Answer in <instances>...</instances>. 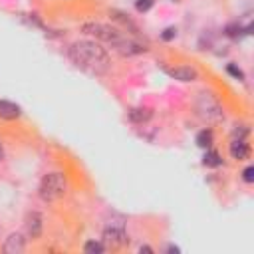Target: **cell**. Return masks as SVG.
<instances>
[{"label": "cell", "instance_id": "1", "mask_svg": "<svg viewBox=\"0 0 254 254\" xmlns=\"http://www.w3.org/2000/svg\"><path fill=\"white\" fill-rule=\"evenodd\" d=\"M82 32L105 42L113 52H117L121 56H137V54L145 52V46L141 42L133 40L129 34H125L113 26L101 24V22H85V24H82Z\"/></svg>", "mask_w": 254, "mask_h": 254}, {"label": "cell", "instance_id": "2", "mask_svg": "<svg viewBox=\"0 0 254 254\" xmlns=\"http://www.w3.org/2000/svg\"><path fill=\"white\" fill-rule=\"evenodd\" d=\"M70 60L91 74H105L109 70V56L107 52L101 48V44L91 42V40H78L70 46L68 50Z\"/></svg>", "mask_w": 254, "mask_h": 254}, {"label": "cell", "instance_id": "3", "mask_svg": "<svg viewBox=\"0 0 254 254\" xmlns=\"http://www.w3.org/2000/svg\"><path fill=\"white\" fill-rule=\"evenodd\" d=\"M66 189H68V181L62 173H50L42 179L40 187H38V193L44 201L52 203V201H58L60 197L66 195Z\"/></svg>", "mask_w": 254, "mask_h": 254}, {"label": "cell", "instance_id": "4", "mask_svg": "<svg viewBox=\"0 0 254 254\" xmlns=\"http://www.w3.org/2000/svg\"><path fill=\"white\" fill-rule=\"evenodd\" d=\"M197 113L203 119L212 121V123L224 119V111H222L220 103L211 93H199V97H197Z\"/></svg>", "mask_w": 254, "mask_h": 254}, {"label": "cell", "instance_id": "5", "mask_svg": "<svg viewBox=\"0 0 254 254\" xmlns=\"http://www.w3.org/2000/svg\"><path fill=\"white\" fill-rule=\"evenodd\" d=\"M103 242L113 246V248H119L123 244L129 242V236H127L125 228H123V222H111L105 226L103 230Z\"/></svg>", "mask_w": 254, "mask_h": 254}, {"label": "cell", "instance_id": "6", "mask_svg": "<svg viewBox=\"0 0 254 254\" xmlns=\"http://www.w3.org/2000/svg\"><path fill=\"white\" fill-rule=\"evenodd\" d=\"M42 228H44V218H42V214L36 212V211L28 212V216H26V232H28L32 238H38V236L42 234Z\"/></svg>", "mask_w": 254, "mask_h": 254}, {"label": "cell", "instance_id": "7", "mask_svg": "<svg viewBox=\"0 0 254 254\" xmlns=\"http://www.w3.org/2000/svg\"><path fill=\"white\" fill-rule=\"evenodd\" d=\"M4 252L6 254H20V252H24V248H26V240H24V236L20 234V232H12L6 240H4Z\"/></svg>", "mask_w": 254, "mask_h": 254}, {"label": "cell", "instance_id": "8", "mask_svg": "<svg viewBox=\"0 0 254 254\" xmlns=\"http://www.w3.org/2000/svg\"><path fill=\"white\" fill-rule=\"evenodd\" d=\"M167 74L171 76V78H175V80H179V82H193V80H197V70H193V68H189V66H179V68H173V70H167Z\"/></svg>", "mask_w": 254, "mask_h": 254}, {"label": "cell", "instance_id": "9", "mask_svg": "<svg viewBox=\"0 0 254 254\" xmlns=\"http://www.w3.org/2000/svg\"><path fill=\"white\" fill-rule=\"evenodd\" d=\"M0 117L4 119H16L20 117V105L6 101V99H0Z\"/></svg>", "mask_w": 254, "mask_h": 254}, {"label": "cell", "instance_id": "10", "mask_svg": "<svg viewBox=\"0 0 254 254\" xmlns=\"http://www.w3.org/2000/svg\"><path fill=\"white\" fill-rule=\"evenodd\" d=\"M248 153H250V149H248V145L244 143V139H234V141L230 143V155H232V159L242 161V159L248 157Z\"/></svg>", "mask_w": 254, "mask_h": 254}, {"label": "cell", "instance_id": "11", "mask_svg": "<svg viewBox=\"0 0 254 254\" xmlns=\"http://www.w3.org/2000/svg\"><path fill=\"white\" fill-rule=\"evenodd\" d=\"M149 117H151V109H147V107H135V109L129 111V119L133 123H143Z\"/></svg>", "mask_w": 254, "mask_h": 254}, {"label": "cell", "instance_id": "12", "mask_svg": "<svg viewBox=\"0 0 254 254\" xmlns=\"http://www.w3.org/2000/svg\"><path fill=\"white\" fill-rule=\"evenodd\" d=\"M203 165L205 167H220L222 165V159H220V155L216 151H207V155L203 159Z\"/></svg>", "mask_w": 254, "mask_h": 254}, {"label": "cell", "instance_id": "13", "mask_svg": "<svg viewBox=\"0 0 254 254\" xmlns=\"http://www.w3.org/2000/svg\"><path fill=\"white\" fill-rule=\"evenodd\" d=\"M197 145L199 147H211L212 145V131L211 129H203L199 135H197Z\"/></svg>", "mask_w": 254, "mask_h": 254}, {"label": "cell", "instance_id": "14", "mask_svg": "<svg viewBox=\"0 0 254 254\" xmlns=\"http://www.w3.org/2000/svg\"><path fill=\"white\" fill-rule=\"evenodd\" d=\"M84 252H87V254H101V252H105V246H103L101 242L89 240V242H85V246H84Z\"/></svg>", "mask_w": 254, "mask_h": 254}, {"label": "cell", "instance_id": "15", "mask_svg": "<svg viewBox=\"0 0 254 254\" xmlns=\"http://www.w3.org/2000/svg\"><path fill=\"white\" fill-rule=\"evenodd\" d=\"M226 72H228V74H230L232 78H236V80H240V82L244 80V74H242V70H240V68H236L234 64H228V66H226Z\"/></svg>", "mask_w": 254, "mask_h": 254}, {"label": "cell", "instance_id": "16", "mask_svg": "<svg viewBox=\"0 0 254 254\" xmlns=\"http://www.w3.org/2000/svg\"><path fill=\"white\" fill-rule=\"evenodd\" d=\"M151 6H153V0H137V2H135V8L139 12H147Z\"/></svg>", "mask_w": 254, "mask_h": 254}, {"label": "cell", "instance_id": "17", "mask_svg": "<svg viewBox=\"0 0 254 254\" xmlns=\"http://www.w3.org/2000/svg\"><path fill=\"white\" fill-rule=\"evenodd\" d=\"M242 179L244 183H254V167H246L242 171Z\"/></svg>", "mask_w": 254, "mask_h": 254}, {"label": "cell", "instance_id": "18", "mask_svg": "<svg viewBox=\"0 0 254 254\" xmlns=\"http://www.w3.org/2000/svg\"><path fill=\"white\" fill-rule=\"evenodd\" d=\"M175 36H177V30H175V28H167V30L161 34V38H163V40H173Z\"/></svg>", "mask_w": 254, "mask_h": 254}, {"label": "cell", "instance_id": "19", "mask_svg": "<svg viewBox=\"0 0 254 254\" xmlns=\"http://www.w3.org/2000/svg\"><path fill=\"white\" fill-rule=\"evenodd\" d=\"M139 252H141V254H143V252L151 254V252H153V248H151V246H139Z\"/></svg>", "mask_w": 254, "mask_h": 254}, {"label": "cell", "instance_id": "20", "mask_svg": "<svg viewBox=\"0 0 254 254\" xmlns=\"http://www.w3.org/2000/svg\"><path fill=\"white\" fill-rule=\"evenodd\" d=\"M167 252H175V254H179V252H181V248H179V246H169V248H167Z\"/></svg>", "mask_w": 254, "mask_h": 254}, {"label": "cell", "instance_id": "21", "mask_svg": "<svg viewBox=\"0 0 254 254\" xmlns=\"http://www.w3.org/2000/svg\"><path fill=\"white\" fill-rule=\"evenodd\" d=\"M4 159V149H2V143H0V161Z\"/></svg>", "mask_w": 254, "mask_h": 254}, {"label": "cell", "instance_id": "22", "mask_svg": "<svg viewBox=\"0 0 254 254\" xmlns=\"http://www.w3.org/2000/svg\"><path fill=\"white\" fill-rule=\"evenodd\" d=\"M0 230H2V226H0Z\"/></svg>", "mask_w": 254, "mask_h": 254}]
</instances>
